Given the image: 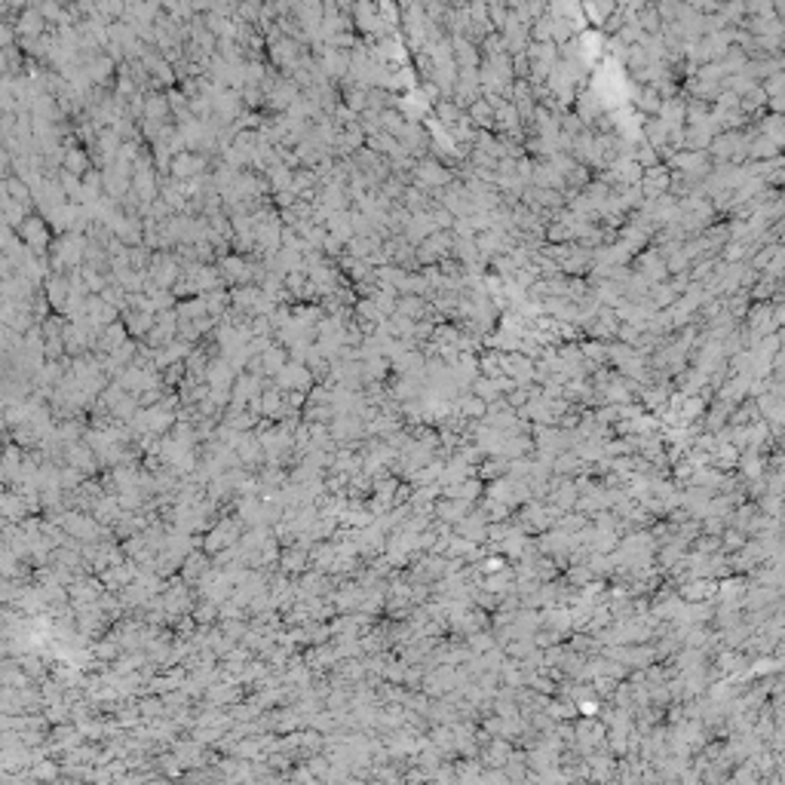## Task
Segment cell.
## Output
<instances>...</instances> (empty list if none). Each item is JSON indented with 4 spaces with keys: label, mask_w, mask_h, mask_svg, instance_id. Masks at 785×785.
<instances>
[{
    "label": "cell",
    "mask_w": 785,
    "mask_h": 785,
    "mask_svg": "<svg viewBox=\"0 0 785 785\" xmlns=\"http://www.w3.org/2000/svg\"><path fill=\"white\" fill-rule=\"evenodd\" d=\"M261 362L267 366L270 375H276V371H280V368L285 366V353H282V350H270V353H264V359H261Z\"/></svg>",
    "instance_id": "obj_5"
},
{
    "label": "cell",
    "mask_w": 785,
    "mask_h": 785,
    "mask_svg": "<svg viewBox=\"0 0 785 785\" xmlns=\"http://www.w3.org/2000/svg\"><path fill=\"white\" fill-rule=\"evenodd\" d=\"M209 568H212V565H209V555H206V552H194V549H190V552L184 555L181 568H178V577H181L184 583H190V586H194V583H197Z\"/></svg>",
    "instance_id": "obj_2"
},
{
    "label": "cell",
    "mask_w": 785,
    "mask_h": 785,
    "mask_svg": "<svg viewBox=\"0 0 785 785\" xmlns=\"http://www.w3.org/2000/svg\"><path fill=\"white\" fill-rule=\"evenodd\" d=\"M748 540V534L746 531H739V527H733V525H727L724 531H721V552L724 555H733V552H739L742 549V543Z\"/></svg>",
    "instance_id": "obj_3"
},
{
    "label": "cell",
    "mask_w": 785,
    "mask_h": 785,
    "mask_svg": "<svg viewBox=\"0 0 785 785\" xmlns=\"http://www.w3.org/2000/svg\"><path fill=\"white\" fill-rule=\"evenodd\" d=\"M473 500H460V497H436L433 500V518L445 525H458L460 518H467L473 512Z\"/></svg>",
    "instance_id": "obj_1"
},
{
    "label": "cell",
    "mask_w": 785,
    "mask_h": 785,
    "mask_svg": "<svg viewBox=\"0 0 785 785\" xmlns=\"http://www.w3.org/2000/svg\"><path fill=\"white\" fill-rule=\"evenodd\" d=\"M580 353H583V359L595 362V366H604V362H608V344H598V341H586V344L580 347Z\"/></svg>",
    "instance_id": "obj_4"
}]
</instances>
